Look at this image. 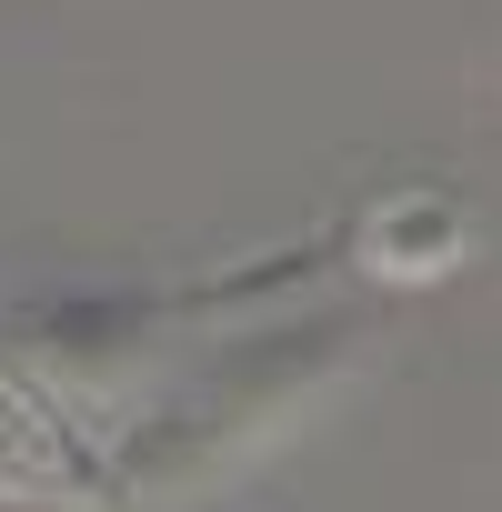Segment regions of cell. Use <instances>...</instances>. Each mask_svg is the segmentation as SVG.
I'll list each match as a JSON object with an SVG mask.
<instances>
[{
	"label": "cell",
	"instance_id": "obj_1",
	"mask_svg": "<svg viewBox=\"0 0 502 512\" xmlns=\"http://www.w3.org/2000/svg\"><path fill=\"white\" fill-rule=\"evenodd\" d=\"M462 251H472V211L452 191H382L362 211V262L382 282H442Z\"/></svg>",
	"mask_w": 502,
	"mask_h": 512
}]
</instances>
